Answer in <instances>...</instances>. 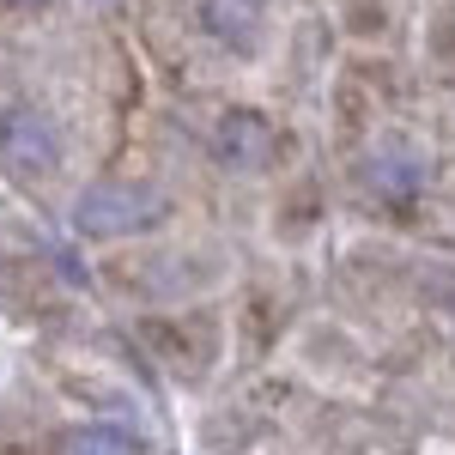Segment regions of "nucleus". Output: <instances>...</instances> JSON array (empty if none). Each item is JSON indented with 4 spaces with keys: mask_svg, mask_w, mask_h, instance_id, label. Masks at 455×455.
<instances>
[{
    "mask_svg": "<svg viewBox=\"0 0 455 455\" xmlns=\"http://www.w3.org/2000/svg\"><path fill=\"white\" fill-rule=\"evenodd\" d=\"M358 182H364V195L383 201V207H407V201H419L425 182H431L425 146H413L407 134H383V140H371L364 164H358Z\"/></svg>",
    "mask_w": 455,
    "mask_h": 455,
    "instance_id": "obj_2",
    "label": "nucleus"
},
{
    "mask_svg": "<svg viewBox=\"0 0 455 455\" xmlns=\"http://www.w3.org/2000/svg\"><path fill=\"white\" fill-rule=\"evenodd\" d=\"M12 6H43V0H12Z\"/></svg>",
    "mask_w": 455,
    "mask_h": 455,
    "instance_id": "obj_7",
    "label": "nucleus"
},
{
    "mask_svg": "<svg viewBox=\"0 0 455 455\" xmlns=\"http://www.w3.org/2000/svg\"><path fill=\"white\" fill-rule=\"evenodd\" d=\"M212 164H225V171L237 176H255L274 164V152H280V128L261 116V109H225L219 122H212Z\"/></svg>",
    "mask_w": 455,
    "mask_h": 455,
    "instance_id": "obj_4",
    "label": "nucleus"
},
{
    "mask_svg": "<svg viewBox=\"0 0 455 455\" xmlns=\"http://www.w3.org/2000/svg\"><path fill=\"white\" fill-rule=\"evenodd\" d=\"M0 164L12 176H25V182H43V176L61 171V134L36 104L0 109Z\"/></svg>",
    "mask_w": 455,
    "mask_h": 455,
    "instance_id": "obj_3",
    "label": "nucleus"
},
{
    "mask_svg": "<svg viewBox=\"0 0 455 455\" xmlns=\"http://www.w3.org/2000/svg\"><path fill=\"white\" fill-rule=\"evenodd\" d=\"M201 25L225 36L231 49H255L261 36V12H249V0H201Z\"/></svg>",
    "mask_w": 455,
    "mask_h": 455,
    "instance_id": "obj_5",
    "label": "nucleus"
},
{
    "mask_svg": "<svg viewBox=\"0 0 455 455\" xmlns=\"http://www.w3.org/2000/svg\"><path fill=\"white\" fill-rule=\"evenodd\" d=\"M171 219V195L152 188V182H92L79 201H73V231L79 237H140L158 231Z\"/></svg>",
    "mask_w": 455,
    "mask_h": 455,
    "instance_id": "obj_1",
    "label": "nucleus"
},
{
    "mask_svg": "<svg viewBox=\"0 0 455 455\" xmlns=\"http://www.w3.org/2000/svg\"><path fill=\"white\" fill-rule=\"evenodd\" d=\"M61 455H140V443L122 425H73L61 437Z\"/></svg>",
    "mask_w": 455,
    "mask_h": 455,
    "instance_id": "obj_6",
    "label": "nucleus"
}]
</instances>
